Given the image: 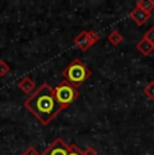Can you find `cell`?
<instances>
[{"mask_svg": "<svg viewBox=\"0 0 154 155\" xmlns=\"http://www.w3.org/2000/svg\"><path fill=\"white\" fill-rule=\"evenodd\" d=\"M25 107L45 126H47L64 109L55 99L54 89L49 84L39 86L25 101Z\"/></svg>", "mask_w": 154, "mask_h": 155, "instance_id": "cell-1", "label": "cell"}, {"mask_svg": "<svg viewBox=\"0 0 154 155\" xmlns=\"http://www.w3.org/2000/svg\"><path fill=\"white\" fill-rule=\"evenodd\" d=\"M89 76H91V70L79 58L70 62L66 66V69L64 70V77L73 86H77L81 84V82H84Z\"/></svg>", "mask_w": 154, "mask_h": 155, "instance_id": "cell-2", "label": "cell"}, {"mask_svg": "<svg viewBox=\"0 0 154 155\" xmlns=\"http://www.w3.org/2000/svg\"><path fill=\"white\" fill-rule=\"evenodd\" d=\"M54 94H55V99H57L58 104H60L64 109L79 97V92H77V89L70 84L69 81H66V80L60 82V84L55 86Z\"/></svg>", "mask_w": 154, "mask_h": 155, "instance_id": "cell-3", "label": "cell"}, {"mask_svg": "<svg viewBox=\"0 0 154 155\" xmlns=\"http://www.w3.org/2000/svg\"><path fill=\"white\" fill-rule=\"evenodd\" d=\"M99 41V35L95 31H81L75 38V43L81 50H87Z\"/></svg>", "mask_w": 154, "mask_h": 155, "instance_id": "cell-4", "label": "cell"}, {"mask_svg": "<svg viewBox=\"0 0 154 155\" xmlns=\"http://www.w3.org/2000/svg\"><path fill=\"white\" fill-rule=\"evenodd\" d=\"M68 151H69V146H66V143L58 138L41 155H68Z\"/></svg>", "mask_w": 154, "mask_h": 155, "instance_id": "cell-5", "label": "cell"}, {"mask_svg": "<svg viewBox=\"0 0 154 155\" xmlns=\"http://www.w3.org/2000/svg\"><path fill=\"white\" fill-rule=\"evenodd\" d=\"M130 18H131L138 26H142L149 20L150 14L146 12V11H143V10H141V8L135 7V8H132L131 12H130Z\"/></svg>", "mask_w": 154, "mask_h": 155, "instance_id": "cell-6", "label": "cell"}, {"mask_svg": "<svg viewBox=\"0 0 154 155\" xmlns=\"http://www.w3.org/2000/svg\"><path fill=\"white\" fill-rule=\"evenodd\" d=\"M137 50L139 53H142L143 55H150L154 50V45L150 43L149 41L143 38V39L139 41V42L137 43Z\"/></svg>", "mask_w": 154, "mask_h": 155, "instance_id": "cell-7", "label": "cell"}, {"mask_svg": "<svg viewBox=\"0 0 154 155\" xmlns=\"http://www.w3.org/2000/svg\"><path fill=\"white\" fill-rule=\"evenodd\" d=\"M19 88H20V91H23L25 93H31L35 88V82L32 81L30 77H25V78L19 82Z\"/></svg>", "mask_w": 154, "mask_h": 155, "instance_id": "cell-8", "label": "cell"}, {"mask_svg": "<svg viewBox=\"0 0 154 155\" xmlns=\"http://www.w3.org/2000/svg\"><path fill=\"white\" fill-rule=\"evenodd\" d=\"M135 7L141 8V10L146 11V12H152L154 10V2L153 0H142V2H137V5Z\"/></svg>", "mask_w": 154, "mask_h": 155, "instance_id": "cell-9", "label": "cell"}, {"mask_svg": "<svg viewBox=\"0 0 154 155\" xmlns=\"http://www.w3.org/2000/svg\"><path fill=\"white\" fill-rule=\"evenodd\" d=\"M108 42L111 45H114V46H118V45H120L123 42V37L122 34H120L119 31H112L111 34L108 35Z\"/></svg>", "mask_w": 154, "mask_h": 155, "instance_id": "cell-10", "label": "cell"}, {"mask_svg": "<svg viewBox=\"0 0 154 155\" xmlns=\"http://www.w3.org/2000/svg\"><path fill=\"white\" fill-rule=\"evenodd\" d=\"M145 94H146L149 99L154 100V81H152V82H149V84H147V86L145 88Z\"/></svg>", "mask_w": 154, "mask_h": 155, "instance_id": "cell-11", "label": "cell"}, {"mask_svg": "<svg viewBox=\"0 0 154 155\" xmlns=\"http://www.w3.org/2000/svg\"><path fill=\"white\" fill-rule=\"evenodd\" d=\"M8 71H10V66H8L4 61H0V77L5 76Z\"/></svg>", "mask_w": 154, "mask_h": 155, "instance_id": "cell-12", "label": "cell"}, {"mask_svg": "<svg viewBox=\"0 0 154 155\" xmlns=\"http://www.w3.org/2000/svg\"><path fill=\"white\" fill-rule=\"evenodd\" d=\"M145 39H147L150 43L154 45V27H150L145 34Z\"/></svg>", "mask_w": 154, "mask_h": 155, "instance_id": "cell-13", "label": "cell"}, {"mask_svg": "<svg viewBox=\"0 0 154 155\" xmlns=\"http://www.w3.org/2000/svg\"><path fill=\"white\" fill-rule=\"evenodd\" d=\"M68 155H82V151L80 150L77 146L72 144V146H69V151H68Z\"/></svg>", "mask_w": 154, "mask_h": 155, "instance_id": "cell-14", "label": "cell"}, {"mask_svg": "<svg viewBox=\"0 0 154 155\" xmlns=\"http://www.w3.org/2000/svg\"><path fill=\"white\" fill-rule=\"evenodd\" d=\"M23 155H39V154H38L37 148H34V147H28L27 150L25 151V154H23Z\"/></svg>", "mask_w": 154, "mask_h": 155, "instance_id": "cell-15", "label": "cell"}, {"mask_svg": "<svg viewBox=\"0 0 154 155\" xmlns=\"http://www.w3.org/2000/svg\"><path fill=\"white\" fill-rule=\"evenodd\" d=\"M82 155H96V151L93 147H88L85 151H82Z\"/></svg>", "mask_w": 154, "mask_h": 155, "instance_id": "cell-16", "label": "cell"}]
</instances>
